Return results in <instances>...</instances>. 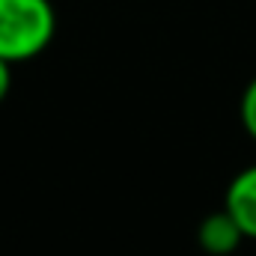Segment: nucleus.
I'll list each match as a JSON object with an SVG mask.
<instances>
[{
	"label": "nucleus",
	"instance_id": "5",
	"mask_svg": "<svg viewBox=\"0 0 256 256\" xmlns=\"http://www.w3.org/2000/svg\"><path fill=\"white\" fill-rule=\"evenodd\" d=\"M9 90H12V63L0 60V102L9 96Z\"/></svg>",
	"mask_w": 256,
	"mask_h": 256
},
{
	"label": "nucleus",
	"instance_id": "4",
	"mask_svg": "<svg viewBox=\"0 0 256 256\" xmlns=\"http://www.w3.org/2000/svg\"><path fill=\"white\" fill-rule=\"evenodd\" d=\"M238 116H242V128L248 131V137L256 140V78H250V84H248L244 92H242Z\"/></svg>",
	"mask_w": 256,
	"mask_h": 256
},
{
	"label": "nucleus",
	"instance_id": "3",
	"mask_svg": "<svg viewBox=\"0 0 256 256\" xmlns=\"http://www.w3.org/2000/svg\"><path fill=\"white\" fill-rule=\"evenodd\" d=\"M196 242L208 256H230L244 242V232L236 224V218L226 208H220V212H212L202 218V224L196 230Z\"/></svg>",
	"mask_w": 256,
	"mask_h": 256
},
{
	"label": "nucleus",
	"instance_id": "1",
	"mask_svg": "<svg viewBox=\"0 0 256 256\" xmlns=\"http://www.w3.org/2000/svg\"><path fill=\"white\" fill-rule=\"evenodd\" d=\"M57 33L51 0H0V60L24 63L39 57Z\"/></svg>",
	"mask_w": 256,
	"mask_h": 256
},
{
	"label": "nucleus",
	"instance_id": "2",
	"mask_svg": "<svg viewBox=\"0 0 256 256\" xmlns=\"http://www.w3.org/2000/svg\"><path fill=\"white\" fill-rule=\"evenodd\" d=\"M224 208L236 218L244 238L256 242V164H248L232 176L224 194Z\"/></svg>",
	"mask_w": 256,
	"mask_h": 256
}]
</instances>
